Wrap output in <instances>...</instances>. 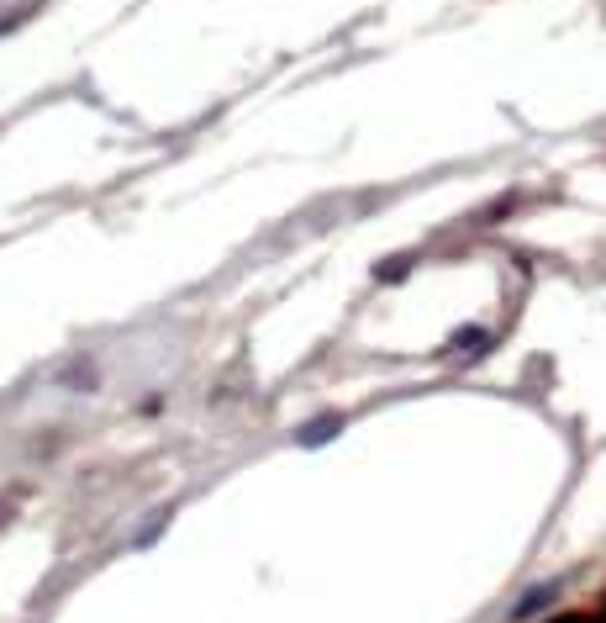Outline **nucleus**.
<instances>
[{"label": "nucleus", "mask_w": 606, "mask_h": 623, "mask_svg": "<svg viewBox=\"0 0 606 623\" xmlns=\"http://www.w3.org/2000/svg\"><path fill=\"white\" fill-rule=\"evenodd\" d=\"M548 602H554V587H538V592H527L522 602H516V618H533V613H538V608H548Z\"/></svg>", "instance_id": "1"}, {"label": "nucleus", "mask_w": 606, "mask_h": 623, "mask_svg": "<svg viewBox=\"0 0 606 623\" xmlns=\"http://www.w3.org/2000/svg\"><path fill=\"white\" fill-rule=\"evenodd\" d=\"M554 623H585V618H554Z\"/></svg>", "instance_id": "2"}]
</instances>
